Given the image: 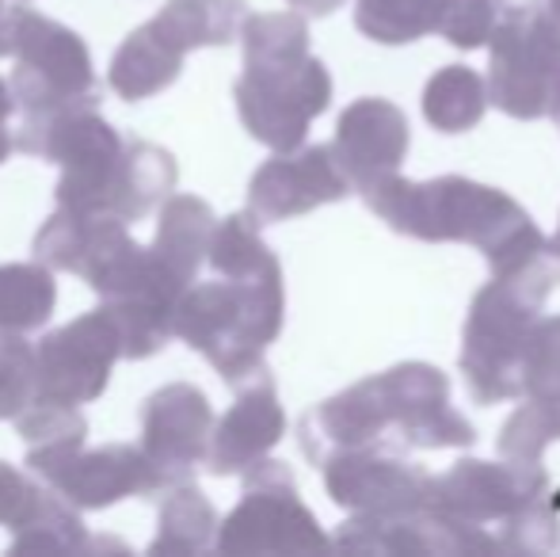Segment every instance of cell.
Segmentation results:
<instances>
[{
	"label": "cell",
	"instance_id": "1",
	"mask_svg": "<svg viewBox=\"0 0 560 557\" xmlns=\"http://www.w3.org/2000/svg\"><path fill=\"white\" fill-rule=\"evenodd\" d=\"M366 207L389 230L416 241H465L485 253L492 279H508L530 294L549 298L560 287V253L534 218L500 187L465 176H439L428 184L400 172L362 192Z\"/></svg>",
	"mask_w": 560,
	"mask_h": 557
},
{
	"label": "cell",
	"instance_id": "2",
	"mask_svg": "<svg viewBox=\"0 0 560 557\" xmlns=\"http://www.w3.org/2000/svg\"><path fill=\"white\" fill-rule=\"evenodd\" d=\"M298 439L305 459L325 466L332 454L354 446H472L477 431L450 405V382L439 367L400 363L310 409L298 423Z\"/></svg>",
	"mask_w": 560,
	"mask_h": 557
},
{
	"label": "cell",
	"instance_id": "3",
	"mask_svg": "<svg viewBox=\"0 0 560 557\" xmlns=\"http://www.w3.org/2000/svg\"><path fill=\"white\" fill-rule=\"evenodd\" d=\"M287 290L282 268L256 276H218L214 282H191L176 305L172 328L184 344L210 359L229 386H241L264 371V351L282 333Z\"/></svg>",
	"mask_w": 560,
	"mask_h": 557
},
{
	"label": "cell",
	"instance_id": "4",
	"mask_svg": "<svg viewBox=\"0 0 560 557\" xmlns=\"http://www.w3.org/2000/svg\"><path fill=\"white\" fill-rule=\"evenodd\" d=\"M0 58L15 61L8 84L27 119L69 107H96L92 54L66 23L46 20L35 8H12L0 15Z\"/></svg>",
	"mask_w": 560,
	"mask_h": 557
},
{
	"label": "cell",
	"instance_id": "5",
	"mask_svg": "<svg viewBox=\"0 0 560 557\" xmlns=\"http://www.w3.org/2000/svg\"><path fill=\"white\" fill-rule=\"evenodd\" d=\"M541 500H549V474L541 462L462 459L446 474L431 477L428 508L469 538L472 557H485L503 554V531Z\"/></svg>",
	"mask_w": 560,
	"mask_h": 557
},
{
	"label": "cell",
	"instance_id": "6",
	"mask_svg": "<svg viewBox=\"0 0 560 557\" xmlns=\"http://www.w3.org/2000/svg\"><path fill=\"white\" fill-rule=\"evenodd\" d=\"M546 298L508 279L477 290L462 333V374L477 405H500L526 394V348Z\"/></svg>",
	"mask_w": 560,
	"mask_h": 557
},
{
	"label": "cell",
	"instance_id": "7",
	"mask_svg": "<svg viewBox=\"0 0 560 557\" xmlns=\"http://www.w3.org/2000/svg\"><path fill=\"white\" fill-rule=\"evenodd\" d=\"M233 100L244 130L259 146L290 153V149H302L310 123L320 119L332 104V73L313 54L244 58Z\"/></svg>",
	"mask_w": 560,
	"mask_h": 557
},
{
	"label": "cell",
	"instance_id": "8",
	"mask_svg": "<svg viewBox=\"0 0 560 557\" xmlns=\"http://www.w3.org/2000/svg\"><path fill=\"white\" fill-rule=\"evenodd\" d=\"M332 543L305 508L287 462L264 459L244 474L241 504L218 527V554H328Z\"/></svg>",
	"mask_w": 560,
	"mask_h": 557
},
{
	"label": "cell",
	"instance_id": "9",
	"mask_svg": "<svg viewBox=\"0 0 560 557\" xmlns=\"http://www.w3.org/2000/svg\"><path fill=\"white\" fill-rule=\"evenodd\" d=\"M488 96L511 119L560 123V35L541 8L500 15L492 31Z\"/></svg>",
	"mask_w": 560,
	"mask_h": 557
},
{
	"label": "cell",
	"instance_id": "10",
	"mask_svg": "<svg viewBox=\"0 0 560 557\" xmlns=\"http://www.w3.org/2000/svg\"><path fill=\"white\" fill-rule=\"evenodd\" d=\"M38 397L66 405H89L112 382V371L122 356V333L107 305L81 313L69 325L54 328L38 340Z\"/></svg>",
	"mask_w": 560,
	"mask_h": 557
},
{
	"label": "cell",
	"instance_id": "11",
	"mask_svg": "<svg viewBox=\"0 0 560 557\" xmlns=\"http://www.w3.org/2000/svg\"><path fill=\"white\" fill-rule=\"evenodd\" d=\"M325 489L351 515H400L423 508L431 474L408 462L397 446H354L325 462Z\"/></svg>",
	"mask_w": 560,
	"mask_h": 557
},
{
	"label": "cell",
	"instance_id": "12",
	"mask_svg": "<svg viewBox=\"0 0 560 557\" xmlns=\"http://www.w3.org/2000/svg\"><path fill=\"white\" fill-rule=\"evenodd\" d=\"M214 409L195 382H168L141 402V451L161 469L164 485H184L207 462Z\"/></svg>",
	"mask_w": 560,
	"mask_h": 557
},
{
	"label": "cell",
	"instance_id": "13",
	"mask_svg": "<svg viewBox=\"0 0 560 557\" xmlns=\"http://www.w3.org/2000/svg\"><path fill=\"white\" fill-rule=\"evenodd\" d=\"M354 192L351 176L336 156V146H305L290 153H275L259 164L248 184V214L259 225L290 222L317 207L339 202Z\"/></svg>",
	"mask_w": 560,
	"mask_h": 557
},
{
	"label": "cell",
	"instance_id": "14",
	"mask_svg": "<svg viewBox=\"0 0 560 557\" xmlns=\"http://www.w3.org/2000/svg\"><path fill=\"white\" fill-rule=\"evenodd\" d=\"M46 485L81 512H100V508H112L130 497L168 492L161 469L149 462L141 446L130 443H107L92 446V451L81 446L66 466H58L46 477Z\"/></svg>",
	"mask_w": 560,
	"mask_h": 557
},
{
	"label": "cell",
	"instance_id": "15",
	"mask_svg": "<svg viewBox=\"0 0 560 557\" xmlns=\"http://www.w3.org/2000/svg\"><path fill=\"white\" fill-rule=\"evenodd\" d=\"M287 436V413L279 405L271 371H256L236 386V402L214 423L207 466L218 477L248 474L256 462H264Z\"/></svg>",
	"mask_w": 560,
	"mask_h": 557
},
{
	"label": "cell",
	"instance_id": "16",
	"mask_svg": "<svg viewBox=\"0 0 560 557\" xmlns=\"http://www.w3.org/2000/svg\"><path fill=\"white\" fill-rule=\"evenodd\" d=\"M332 146L343 172L351 176L354 192H366L370 184L400 169L408 146H412V135H408V119L397 104L382 96H362L351 107H343Z\"/></svg>",
	"mask_w": 560,
	"mask_h": 557
},
{
	"label": "cell",
	"instance_id": "17",
	"mask_svg": "<svg viewBox=\"0 0 560 557\" xmlns=\"http://www.w3.org/2000/svg\"><path fill=\"white\" fill-rule=\"evenodd\" d=\"M130 222L115 214H89V210L58 207L35 233V260L54 271L84 279L92 287L130 245Z\"/></svg>",
	"mask_w": 560,
	"mask_h": 557
},
{
	"label": "cell",
	"instance_id": "18",
	"mask_svg": "<svg viewBox=\"0 0 560 557\" xmlns=\"http://www.w3.org/2000/svg\"><path fill=\"white\" fill-rule=\"evenodd\" d=\"M336 546L347 554H465L469 538L454 531L443 515H435L428 504L400 515H351L336 531Z\"/></svg>",
	"mask_w": 560,
	"mask_h": 557
},
{
	"label": "cell",
	"instance_id": "19",
	"mask_svg": "<svg viewBox=\"0 0 560 557\" xmlns=\"http://www.w3.org/2000/svg\"><path fill=\"white\" fill-rule=\"evenodd\" d=\"M184 58L187 54L156 27V20H149V23H141V27H133L130 35H126V43L115 50L107 84L115 89L118 100L141 104V100L161 96L164 89H172V84L179 81Z\"/></svg>",
	"mask_w": 560,
	"mask_h": 557
},
{
	"label": "cell",
	"instance_id": "20",
	"mask_svg": "<svg viewBox=\"0 0 560 557\" xmlns=\"http://www.w3.org/2000/svg\"><path fill=\"white\" fill-rule=\"evenodd\" d=\"M214 230L218 218L210 202H202L199 195H168L161 207V222H156L153 253L191 287L199 279L202 264L210 260Z\"/></svg>",
	"mask_w": 560,
	"mask_h": 557
},
{
	"label": "cell",
	"instance_id": "21",
	"mask_svg": "<svg viewBox=\"0 0 560 557\" xmlns=\"http://www.w3.org/2000/svg\"><path fill=\"white\" fill-rule=\"evenodd\" d=\"M15 431H20L23 446H27V466L46 481L54 469L66 466L84 446L89 420H84V413L77 409V405L35 397V402L15 417Z\"/></svg>",
	"mask_w": 560,
	"mask_h": 557
},
{
	"label": "cell",
	"instance_id": "22",
	"mask_svg": "<svg viewBox=\"0 0 560 557\" xmlns=\"http://www.w3.org/2000/svg\"><path fill=\"white\" fill-rule=\"evenodd\" d=\"M176 179L179 169L168 149L153 146V141H130L122 164H118L112 214L122 222H138L153 207H164V199L176 192Z\"/></svg>",
	"mask_w": 560,
	"mask_h": 557
},
{
	"label": "cell",
	"instance_id": "23",
	"mask_svg": "<svg viewBox=\"0 0 560 557\" xmlns=\"http://www.w3.org/2000/svg\"><path fill=\"white\" fill-rule=\"evenodd\" d=\"M218 512L199 489L195 481L172 485L168 497L161 504V520H156V538L149 546V554H202L210 546H218Z\"/></svg>",
	"mask_w": 560,
	"mask_h": 557
},
{
	"label": "cell",
	"instance_id": "24",
	"mask_svg": "<svg viewBox=\"0 0 560 557\" xmlns=\"http://www.w3.org/2000/svg\"><path fill=\"white\" fill-rule=\"evenodd\" d=\"M244 0H168L153 15L156 27L184 54L199 46H229L244 27Z\"/></svg>",
	"mask_w": 560,
	"mask_h": 557
},
{
	"label": "cell",
	"instance_id": "25",
	"mask_svg": "<svg viewBox=\"0 0 560 557\" xmlns=\"http://www.w3.org/2000/svg\"><path fill=\"white\" fill-rule=\"evenodd\" d=\"M54 305H58V282H54V268H46L43 260L0 268V333H35L50 321Z\"/></svg>",
	"mask_w": 560,
	"mask_h": 557
},
{
	"label": "cell",
	"instance_id": "26",
	"mask_svg": "<svg viewBox=\"0 0 560 557\" xmlns=\"http://www.w3.org/2000/svg\"><path fill=\"white\" fill-rule=\"evenodd\" d=\"M488 104H492V96H488L485 77L469 66L439 69L428 81V89H423V119L435 130H443V135L472 130L485 119Z\"/></svg>",
	"mask_w": 560,
	"mask_h": 557
},
{
	"label": "cell",
	"instance_id": "27",
	"mask_svg": "<svg viewBox=\"0 0 560 557\" xmlns=\"http://www.w3.org/2000/svg\"><path fill=\"white\" fill-rule=\"evenodd\" d=\"M89 546L81 508L69 504L61 492L43 489L31 508V515L12 527V546L8 554H77Z\"/></svg>",
	"mask_w": 560,
	"mask_h": 557
},
{
	"label": "cell",
	"instance_id": "28",
	"mask_svg": "<svg viewBox=\"0 0 560 557\" xmlns=\"http://www.w3.org/2000/svg\"><path fill=\"white\" fill-rule=\"evenodd\" d=\"M439 0H354V27L382 46H405L431 35Z\"/></svg>",
	"mask_w": 560,
	"mask_h": 557
},
{
	"label": "cell",
	"instance_id": "29",
	"mask_svg": "<svg viewBox=\"0 0 560 557\" xmlns=\"http://www.w3.org/2000/svg\"><path fill=\"white\" fill-rule=\"evenodd\" d=\"M560 439V394L530 397L508 417L500 431V459L511 462H541L546 446Z\"/></svg>",
	"mask_w": 560,
	"mask_h": 557
},
{
	"label": "cell",
	"instance_id": "30",
	"mask_svg": "<svg viewBox=\"0 0 560 557\" xmlns=\"http://www.w3.org/2000/svg\"><path fill=\"white\" fill-rule=\"evenodd\" d=\"M38 397V356L23 336L0 333V420H15Z\"/></svg>",
	"mask_w": 560,
	"mask_h": 557
},
{
	"label": "cell",
	"instance_id": "31",
	"mask_svg": "<svg viewBox=\"0 0 560 557\" xmlns=\"http://www.w3.org/2000/svg\"><path fill=\"white\" fill-rule=\"evenodd\" d=\"M500 15V0H439L435 31L457 50H477L492 43Z\"/></svg>",
	"mask_w": 560,
	"mask_h": 557
},
{
	"label": "cell",
	"instance_id": "32",
	"mask_svg": "<svg viewBox=\"0 0 560 557\" xmlns=\"http://www.w3.org/2000/svg\"><path fill=\"white\" fill-rule=\"evenodd\" d=\"M523 371H526V394L530 397L560 394V313L538 317V325L530 333Z\"/></svg>",
	"mask_w": 560,
	"mask_h": 557
},
{
	"label": "cell",
	"instance_id": "33",
	"mask_svg": "<svg viewBox=\"0 0 560 557\" xmlns=\"http://www.w3.org/2000/svg\"><path fill=\"white\" fill-rule=\"evenodd\" d=\"M38 492L43 489L35 481H27L12 462L0 459V527H20L31 515V508H35Z\"/></svg>",
	"mask_w": 560,
	"mask_h": 557
},
{
	"label": "cell",
	"instance_id": "34",
	"mask_svg": "<svg viewBox=\"0 0 560 557\" xmlns=\"http://www.w3.org/2000/svg\"><path fill=\"white\" fill-rule=\"evenodd\" d=\"M15 112V96H12V84L0 77V164L12 156V149H15V138L8 135V115Z\"/></svg>",
	"mask_w": 560,
	"mask_h": 557
},
{
	"label": "cell",
	"instance_id": "35",
	"mask_svg": "<svg viewBox=\"0 0 560 557\" xmlns=\"http://www.w3.org/2000/svg\"><path fill=\"white\" fill-rule=\"evenodd\" d=\"M287 4L302 15H332L336 8H343V0H287Z\"/></svg>",
	"mask_w": 560,
	"mask_h": 557
},
{
	"label": "cell",
	"instance_id": "36",
	"mask_svg": "<svg viewBox=\"0 0 560 557\" xmlns=\"http://www.w3.org/2000/svg\"><path fill=\"white\" fill-rule=\"evenodd\" d=\"M526 8H538V0H500V12H526Z\"/></svg>",
	"mask_w": 560,
	"mask_h": 557
},
{
	"label": "cell",
	"instance_id": "37",
	"mask_svg": "<svg viewBox=\"0 0 560 557\" xmlns=\"http://www.w3.org/2000/svg\"><path fill=\"white\" fill-rule=\"evenodd\" d=\"M541 12H546V20L553 23V31L560 35V0H546V8H541Z\"/></svg>",
	"mask_w": 560,
	"mask_h": 557
},
{
	"label": "cell",
	"instance_id": "38",
	"mask_svg": "<svg viewBox=\"0 0 560 557\" xmlns=\"http://www.w3.org/2000/svg\"><path fill=\"white\" fill-rule=\"evenodd\" d=\"M553 245H557V253H560V225H557V237H553Z\"/></svg>",
	"mask_w": 560,
	"mask_h": 557
},
{
	"label": "cell",
	"instance_id": "39",
	"mask_svg": "<svg viewBox=\"0 0 560 557\" xmlns=\"http://www.w3.org/2000/svg\"><path fill=\"white\" fill-rule=\"evenodd\" d=\"M0 15H4V4H0Z\"/></svg>",
	"mask_w": 560,
	"mask_h": 557
}]
</instances>
